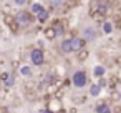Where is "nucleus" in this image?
I'll return each instance as SVG.
<instances>
[{
    "label": "nucleus",
    "mask_w": 121,
    "mask_h": 113,
    "mask_svg": "<svg viewBox=\"0 0 121 113\" xmlns=\"http://www.w3.org/2000/svg\"><path fill=\"white\" fill-rule=\"evenodd\" d=\"M71 83H73L76 88H83V86H86V83H88V77H86V73L81 72V70L75 72L73 77H71Z\"/></svg>",
    "instance_id": "1"
},
{
    "label": "nucleus",
    "mask_w": 121,
    "mask_h": 113,
    "mask_svg": "<svg viewBox=\"0 0 121 113\" xmlns=\"http://www.w3.org/2000/svg\"><path fill=\"white\" fill-rule=\"evenodd\" d=\"M30 60H32V63L37 65V67L43 65V63H45V52H43L42 48H33L32 53H30Z\"/></svg>",
    "instance_id": "2"
},
{
    "label": "nucleus",
    "mask_w": 121,
    "mask_h": 113,
    "mask_svg": "<svg viewBox=\"0 0 121 113\" xmlns=\"http://www.w3.org/2000/svg\"><path fill=\"white\" fill-rule=\"evenodd\" d=\"M30 12H32L33 15H37L40 22H45V20L48 18V12L45 10V7H43L42 4H33V5H32V10H30Z\"/></svg>",
    "instance_id": "3"
},
{
    "label": "nucleus",
    "mask_w": 121,
    "mask_h": 113,
    "mask_svg": "<svg viewBox=\"0 0 121 113\" xmlns=\"http://www.w3.org/2000/svg\"><path fill=\"white\" fill-rule=\"evenodd\" d=\"M15 20H17V23H18L20 27H27V25L32 23L33 17H32V12H18V14L15 15Z\"/></svg>",
    "instance_id": "4"
},
{
    "label": "nucleus",
    "mask_w": 121,
    "mask_h": 113,
    "mask_svg": "<svg viewBox=\"0 0 121 113\" xmlns=\"http://www.w3.org/2000/svg\"><path fill=\"white\" fill-rule=\"evenodd\" d=\"M48 110L53 113H63V106H61V100L56 96H52L48 100Z\"/></svg>",
    "instance_id": "5"
},
{
    "label": "nucleus",
    "mask_w": 121,
    "mask_h": 113,
    "mask_svg": "<svg viewBox=\"0 0 121 113\" xmlns=\"http://www.w3.org/2000/svg\"><path fill=\"white\" fill-rule=\"evenodd\" d=\"M85 38H78V37H73L71 38V45H73V52H80V50H83L85 48Z\"/></svg>",
    "instance_id": "6"
},
{
    "label": "nucleus",
    "mask_w": 121,
    "mask_h": 113,
    "mask_svg": "<svg viewBox=\"0 0 121 113\" xmlns=\"http://www.w3.org/2000/svg\"><path fill=\"white\" fill-rule=\"evenodd\" d=\"M83 38H85V40H88V42L96 40V30H95L93 27H86V28L83 30Z\"/></svg>",
    "instance_id": "7"
},
{
    "label": "nucleus",
    "mask_w": 121,
    "mask_h": 113,
    "mask_svg": "<svg viewBox=\"0 0 121 113\" xmlns=\"http://www.w3.org/2000/svg\"><path fill=\"white\" fill-rule=\"evenodd\" d=\"M60 48H61V53H65V55H70V53H73L71 38H66V40H63V42H61V45H60Z\"/></svg>",
    "instance_id": "8"
},
{
    "label": "nucleus",
    "mask_w": 121,
    "mask_h": 113,
    "mask_svg": "<svg viewBox=\"0 0 121 113\" xmlns=\"http://www.w3.org/2000/svg\"><path fill=\"white\" fill-rule=\"evenodd\" d=\"M23 90H25V93H32V91H37L38 90V85L35 81H32V80H27L25 85H23Z\"/></svg>",
    "instance_id": "9"
},
{
    "label": "nucleus",
    "mask_w": 121,
    "mask_h": 113,
    "mask_svg": "<svg viewBox=\"0 0 121 113\" xmlns=\"http://www.w3.org/2000/svg\"><path fill=\"white\" fill-rule=\"evenodd\" d=\"M43 33H45V38H48V40H53V38L58 35V32H56V28H55L53 25H52V27H47Z\"/></svg>",
    "instance_id": "10"
},
{
    "label": "nucleus",
    "mask_w": 121,
    "mask_h": 113,
    "mask_svg": "<svg viewBox=\"0 0 121 113\" xmlns=\"http://www.w3.org/2000/svg\"><path fill=\"white\" fill-rule=\"evenodd\" d=\"M96 113H113V111H111V108H109L108 103L99 101V103L96 105Z\"/></svg>",
    "instance_id": "11"
},
{
    "label": "nucleus",
    "mask_w": 121,
    "mask_h": 113,
    "mask_svg": "<svg viewBox=\"0 0 121 113\" xmlns=\"http://www.w3.org/2000/svg\"><path fill=\"white\" fill-rule=\"evenodd\" d=\"M90 17H91V18H93L95 22H98V23H104V22H106V20H104V18H106V15H104V14H101V12H95V14H90Z\"/></svg>",
    "instance_id": "12"
},
{
    "label": "nucleus",
    "mask_w": 121,
    "mask_h": 113,
    "mask_svg": "<svg viewBox=\"0 0 121 113\" xmlns=\"http://www.w3.org/2000/svg\"><path fill=\"white\" fill-rule=\"evenodd\" d=\"M93 75H95L96 78H103V77H104V67H103V65H96L95 70H93Z\"/></svg>",
    "instance_id": "13"
},
{
    "label": "nucleus",
    "mask_w": 121,
    "mask_h": 113,
    "mask_svg": "<svg viewBox=\"0 0 121 113\" xmlns=\"http://www.w3.org/2000/svg\"><path fill=\"white\" fill-rule=\"evenodd\" d=\"M88 57H90V52H88L86 48H83V50H80V52L76 53V58H78L80 62H85Z\"/></svg>",
    "instance_id": "14"
},
{
    "label": "nucleus",
    "mask_w": 121,
    "mask_h": 113,
    "mask_svg": "<svg viewBox=\"0 0 121 113\" xmlns=\"http://www.w3.org/2000/svg\"><path fill=\"white\" fill-rule=\"evenodd\" d=\"M20 73H22L25 78H30V77H32V68H30L28 65H23V67L20 68Z\"/></svg>",
    "instance_id": "15"
},
{
    "label": "nucleus",
    "mask_w": 121,
    "mask_h": 113,
    "mask_svg": "<svg viewBox=\"0 0 121 113\" xmlns=\"http://www.w3.org/2000/svg\"><path fill=\"white\" fill-rule=\"evenodd\" d=\"M99 91H101V86L96 83V85H91V88H90V93H91V96H98L99 95Z\"/></svg>",
    "instance_id": "16"
},
{
    "label": "nucleus",
    "mask_w": 121,
    "mask_h": 113,
    "mask_svg": "<svg viewBox=\"0 0 121 113\" xmlns=\"http://www.w3.org/2000/svg\"><path fill=\"white\" fill-rule=\"evenodd\" d=\"M4 22H5V25H7V27H10V25H13L17 20H15V17H12V15H9V14H7V15L4 17Z\"/></svg>",
    "instance_id": "17"
},
{
    "label": "nucleus",
    "mask_w": 121,
    "mask_h": 113,
    "mask_svg": "<svg viewBox=\"0 0 121 113\" xmlns=\"http://www.w3.org/2000/svg\"><path fill=\"white\" fill-rule=\"evenodd\" d=\"M103 25V32L104 33H111L113 32V23L111 22H104V23H101Z\"/></svg>",
    "instance_id": "18"
},
{
    "label": "nucleus",
    "mask_w": 121,
    "mask_h": 113,
    "mask_svg": "<svg viewBox=\"0 0 121 113\" xmlns=\"http://www.w3.org/2000/svg\"><path fill=\"white\" fill-rule=\"evenodd\" d=\"M13 85H15V78H13V75H10V77L7 78V81H5V86L10 88V86H13Z\"/></svg>",
    "instance_id": "19"
},
{
    "label": "nucleus",
    "mask_w": 121,
    "mask_h": 113,
    "mask_svg": "<svg viewBox=\"0 0 121 113\" xmlns=\"http://www.w3.org/2000/svg\"><path fill=\"white\" fill-rule=\"evenodd\" d=\"M63 4H65V0H52V7H55V9H60Z\"/></svg>",
    "instance_id": "20"
},
{
    "label": "nucleus",
    "mask_w": 121,
    "mask_h": 113,
    "mask_svg": "<svg viewBox=\"0 0 121 113\" xmlns=\"http://www.w3.org/2000/svg\"><path fill=\"white\" fill-rule=\"evenodd\" d=\"M18 27H20V25H18V23H17V22H15V23H13V25H10V27H9V28H10V30H12V32H13V33H17V32H18Z\"/></svg>",
    "instance_id": "21"
},
{
    "label": "nucleus",
    "mask_w": 121,
    "mask_h": 113,
    "mask_svg": "<svg viewBox=\"0 0 121 113\" xmlns=\"http://www.w3.org/2000/svg\"><path fill=\"white\" fill-rule=\"evenodd\" d=\"M98 85H99L101 88H103V86H106V78H104V77H103V78H99V81H98Z\"/></svg>",
    "instance_id": "22"
},
{
    "label": "nucleus",
    "mask_w": 121,
    "mask_h": 113,
    "mask_svg": "<svg viewBox=\"0 0 121 113\" xmlns=\"http://www.w3.org/2000/svg\"><path fill=\"white\" fill-rule=\"evenodd\" d=\"M9 77H10V75H9V73H2V75H0V80H2V81H4V83H5V81H7V78H9Z\"/></svg>",
    "instance_id": "23"
},
{
    "label": "nucleus",
    "mask_w": 121,
    "mask_h": 113,
    "mask_svg": "<svg viewBox=\"0 0 121 113\" xmlns=\"http://www.w3.org/2000/svg\"><path fill=\"white\" fill-rule=\"evenodd\" d=\"M13 2H15L18 7H22V5H25V4H27V0H13Z\"/></svg>",
    "instance_id": "24"
},
{
    "label": "nucleus",
    "mask_w": 121,
    "mask_h": 113,
    "mask_svg": "<svg viewBox=\"0 0 121 113\" xmlns=\"http://www.w3.org/2000/svg\"><path fill=\"white\" fill-rule=\"evenodd\" d=\"M55 96H56V98H60V100H61V96H63V90H61V88H60V90H58V91H56V93H55Z\"/></svg>",
    "instance_id": "25"
},
{
    "label": "nucleus",
    "mask_w": 121,
    "mask_h": 113,
    "mask_svg": "<svg viewBox=\"0 0 121 113\" xmlns=\"http://www.w3.org/2000/svg\"><path fill=\"white\" fill-rule=\"evenodd\" d=\"M111 111H113V113H121V106H114Z\"/></svg>",
    "instance_id": "26"
},
{
    "label": "nucleus",
    "mask_w": 121,
    "mask_h": 113,
    "mask_svg": "<svg viewBox=\"0 0 121 113\" xmlns=\"http://www.w3.org/2000/svg\"><path fill=\"white\" fill-rule=\"evenodd\" d=\"M103 2H104L106 5H113V4L116 2V0H103Z\"/></svg>",
    "instance_id": "27"
},
{
    "label": "nucleus",
    "mask_w": 121,
    "mask_h": 113,
    "mask_svg": "<svg viewBox=\"0 0 121 113\" xmlns=\"http://www.w3.org/2000/svg\"><path fill=\"white\" fill-rule=\"evenodd\" d=\"M116 27L121 30V18H118V20H116Z\"/></svg>",
    "instance_id": "28"
},
{
    "label": "nucleus",
    "mask_w": 121,
    "mask_h": 113,
    "mask_svg": "<svg viewBox=\"0 0 121 113\" xmlns=\"http://www.w3.org/2000/svg\"><path fill=\"white\" fill-rule=\"evenodd\" d=\"M40 113H53V111H50V110L47 108V110H43V111H40Z\"/></svg>",
    "instance_id": "29"
},
{
    "label": "nucleus",
    "mask_w": 121,
    "mask_h": 113,
    "mask_svg": "<svg viewBox=\"0 0 121 113\" xmlns=\"http://www.w3.org/2000/svg\"><path fill=\"white\" fill-rule=\"evenodd\" d=\"M0 113H5V108L4 106H0Z\"/></svg>",
    "instance_id": "30"
},
{
    "label": "nucleus",
    "mask_w": 121,
    "mask_h": 113,
    "mask_svg": "<svg viewBox=\"0 0 121 113\" xmlns=\"http://www.w3.org/2000/svg\"><path fill=\"white\" fill-rule=\"evenodd\" d=\"M68 2H76V0H68Z\"/></svg>",
    "instance_id": "31"
},
{
    "label": "nucleus",
    "mask_w": 121,
    "mask_h": 113,
    "mask_svg": "<svg viewBox=\"0 0 121 113\" xmlns=\"http://www.w3.org/2000/svg\"><path fill=\"white\" fill-rule=\"evenodd\" d=\"M119 100H121V93H119Z\"/></svg>",
    "instance_id": "32"
}]
</instances>
